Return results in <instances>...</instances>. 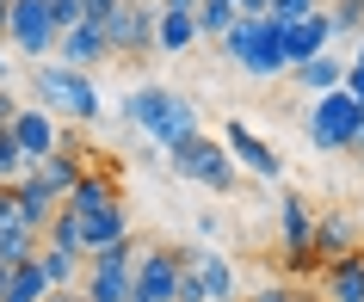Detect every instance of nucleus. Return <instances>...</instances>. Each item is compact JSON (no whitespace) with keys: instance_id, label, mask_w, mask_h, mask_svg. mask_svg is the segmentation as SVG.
<instances>
[{"instance_id":"nucleus-37","label":"nucleus","mask_w":364,"mask_h":302,"mask_svg":"<svg viewBox=\"0 0 364 302\" xmlns=\"http://www.w3.org/2000/svg\"><path fill=\"white\" fill-rule=\"evenodd\" d=\"M241 13H272V0H235Z\"/></svg>"},{"instance_id":"nucleus-42","label":"nucleus","mask_w":364,"mask_h":302,"mask_svg":"<svg viewBox=\"0 0 364 302\" xmlns=\"http://www.w3.org/2000/svg\"><path fill=\"white\" fill-rule=\"evenodd\" d=\"M296 302H327V296H321V290H303V296H296Z\"/></svg>"},{"instance_id":"nucleus-14","label":"nucleus","mask_w":364,"mask_h":302,"mask_svg":"<svg viewBox=\"0 0 364 302\" xmlns=\"http://www.w3.org/2000/svg\"><path fill=\"white\" fill-rule=\"evenodd\" d=\"M364 234H358V216L352 210H321L315 216V265L327 259H346V253H358Z\"/></svg>"},{"instance_id":"nucleus-20","label":"nucleus","mask_w":364,"mask_h":302,"mask_svg":"<svg viewBox=\"0 0 364 302\" xmlns=\"http://www.w3.org/2000/svg\"><path fill=\"white\" fill-rule=\"evenodd\" d=\"M13 198H19V216H25L31 228H38V234H43V228H50V222L62 216V198H56L50 185H43V179H31V173H25L19 185H13Z\"/></svg>"},{"instance_id":"nucleus-24","label":"nucleus","mask_w":364,"mask_h":302,"mask_svg":"<svg viewBox=\"0 0 364 302\" xmlns=\"http://www.w3.org/2000/svg\"><path fill=\"white\" fill-rule=\"evenodd\" d=\"M235 19H241V6H235V0H204V6H198V31H204L210 43L229 38V25H235Z\"/></svg>"},{"instance_id":"nucleus-43","label":"nucleus","mask_w":364,"mask_h":302,"mask_svg":"<svg viewBox=\"0 0 364 302\" xmlns=\"http://www.w3.org/2000/svg\"><path fill=\"white\" fill-rule=\"evenodd\" d=\"M352 62H358V68H364V38H358V56H352Z\"/></svg>"},{"instance_id":"nucleus-13","label":"nucleus","mask_w":364,"mask_h":302,"mask_svg":"<svg viewBox=\"0 0 364 302\" xmlns=\"http://www.w3.org/2000/svg\"><path fill=\"white\" fill-rule=\"evenodd\" d=\"M117 50H112V38H105V25L99 19H80V25H68L62 31V43H56V62H68V68H87L93 75L99 62H112Z\"/></svg>"},{"instance_id":"nucleus-6","label":"nucleus","mask_w":364,"mask_h":302,"mask_svg":"<svg viewBox=\"0 0 364 302\" xmlns=\"http://www.w3.org/2000/svg\"><path fill=\"white\" fill-rule=\"evenodd\" d=\"M62 43V25L50 13V0H13V19H6V50L31 68V62H50Z\"/></svg>"},{"instance_id":"nucleus-27","label":"nucleus","mask_w":364,"mask_h":302,"mask_svg":"<svg viewBox=\"0 0 364 302\" xmlns=\"http://www.w3.org/2000/svg\"><path fill=\"white\" fill-rule=\"evenodd\" d=\"M309 13H321V0H272V19L278 25H296V19H309Z\"/></svg>"},{"instance_id":"nucleus-26","label":"nucleus","mask_w":364,"mask_h":302,"mask_svg":"<svg viewBox=\"0 0 364 302\" xmlns=\"http://www.w3.org/2000/svg\"><path fill=\"white\" fill-rule=\"evenodd\" d=\"M25 173H31V161H25V149L13 142V130H0V185H19Z\"/></svg>"},{"instance_id":"nucleus-34","label":"nucleus","mask_w":364,"mask_h":302,"mask_svg":"<svg viewBox=\"0 0 364 302\" xmlns=\"http://www.w3.org/2000/svg\"><path fill=\"white\" fill-rule=\"evenodd\" d=\"M216 228H223V216H216V210H204V216H198V234H204V241H216Z\"/></svg>"},{"instance_id":"nucleus-17","label":"nucleus","mask_w":364,"mask_h":302,"mask_svg":"<svg viewBox=\"0 0 364 302\" xmlns=\"http://www.w3.org/2000/svg\"><path fill=\"white\" fill-rule=\"evenodd\" d=\"M315 290H321L327 302H364V247H358V253H346V259H327Z\"/></svg>"},{"instance_id":"nucleus-16","label":"nucleus","mask_w":364,"mask_h":302,"mask_svg":"<svg viewBox=\"0 0 364 302\" xmlns=\"http://www.w3.org/2000/svg\"><path fill=\"white\" fill-rule=\"evenodd\" d=\"M186 271H192L198 278V290H204V296H241V284H235V265L223 259V253H216V247H192V253H186Z\"/></svg>"},{"instance_id":"nucleus-11","label":"nucleus","mask_w":364,"mask_h":302,"mask_svg":"<svg viewBox=\"0 0 364 302\" xmlns=\"http://www.w3.org/2000/svg\"><path fill=\"white\" fill-rule=\"evenodd\" d=\"M6 130H13V142L25 149V161H31V167H38L43 154H56V149H62V117H56V112H43L38 99H31V105H19Z\"/></svg>"},{"instance_id":"nucleus-4","label":"nucleus","mask_w":364,"mask_h":302,"mask_svg":"<svg viewBox=\"0 0 364 302\" xmlns=\"http://www.w3.org/2000/svg\"><path fill=\"white\" fill-rule=\"evenodd\" d=\"M303 130H309V149H321V154H364V105L346 87L321 93V99H309Z\"/></svg>"},{"instance_id":"nucleus-12","label":"nucleus","mask_w":364,"mask_h":302,"mask_svg":"<svg viewBox=\"0 0 364 302\" xmlns=\"http://www.w3.org/2000/svg\"><path fill=\"white\" fill-rule=\"evenodd\" d=\"M223 142H229V154H235V161H241L247 173H259L266 185H278V179H284V154L272 149L266 136H253L241 117H229V136H223Z\"/></svg>"},{"instance_id":"nucleus-1","label":"nucleus","mask_w":364,"mask_h":302,"mask_svg":"<svg viewBox=\"0 0 364 302\" xmlns=\"http://www.w3.org/2000/svg\"><path fill=\"white\" fill-rule=\"evenodd\" d=\"M31 99L43 112H56L62 124H99L105 117V93L93 87L87 68H68V62H31Z\"/></svg>"},{"instance_id":"nucleus-10","label":"nucleus","mask_w":364,"mask_h":302,"mask_svg":"<svg viewBox=\"0 0 364 302\" xmlns=\"http://www.w3.org/2000/svg\"><path fill=\"white\" fill-rule=\"evenodd\" d=\"M278 241H284V259L296 271L315 265V210L296 198V191H278Z\"/></svg>"},{"instance_id":"nucleus-21","label":"nucleus","mask_w":364,"mask_h":302,"mask_svg":"<svg viewBox=\"0 0 364 302\" xmlns=\"http://www.w3.org/2000/svg\"><path fill=\"white\" fill-rule=\"evenodd\" d=\"M346 68H352V62H340L333 56V50H327V56H309V62H296V68H290V75H296V87H303V93H340L346 87Z\"/></svg>"},{"instance_id":"nucleus-44","label":"nucleus","mask_w":364,"mask_h":302,"mask_svg":"<svg viewBox=\"0 0 364 302\" xmlns=\"http://www.w3.org/2000/svg\"><path fill=\"white\" fill-rule=\"evenodd\" d=\"M216 302H241V296H216Z\"/></svg>"},{"instance_id":"nucleus-35","label":"nucleus","mask_w":364,"mask_h":302,"mask_svg":"<svg viewBox=\"0 0 364 302\" xmlns=\"http://www.w3.org/2000/svg\"><path fill=\"white\" fill-rule=\"evenodd\" d=\"M13 112H19V99H13V93H6V87H0V130L13 124Z\"/></svg>"},{"instance_id":"nucleus-40","label":"nucleus","mask_w":364,"mask_h":302,"mask_svg":"<svg viewBox=\"0 0 364 302\" xmlns=\"http://www.w3.org/2000/svg\"><path fill=\"white\" fill-rule=\"evenodd\" d=\"M6 290H13V265L0 259V296H6Z\"/></svg>"},{"instance_id":"nucleus-25","label":"nucleus","mask_w":364,"mask_h":302,"mask_svg":"<svg viewBox=\"0 0 364 302\" xmlns=\"http://www.w3.org/2000/svg\"><path fill=\"white\" fill-rule=\"evenodd\" d=\"M333 38H364V0H327Z\"/></svg>"},{"instance_id":"nucleus-22","label":"nucleus","mask_w":364,"mask_h":302,"mask_svg":"<svg viewBox=\"0 0 364 302\" xmlns=\"http://www.w3.org/2000/svg\"><path fill=\"white\" fill-rule=\"evenodd\" d=\"M112 204H117V179L105 167H87L80 185L68 191V210H75V216H93V210H112Z\"/></svg>"},{"instance_id":"nucleus-7","label":"nucleus","mask_w":364,"mask_h":302,"mask_svg":"<svg viewBox=\"0 0 364 302\" xmlns=\"http://www.w3.org/2000/svg\"><path fill=\"white\" fill-rule=\"evenodd\" d=\"M136 253L130 241H117V247H99V253H87V296L93 302H136Z\"/></svg>"},{"instance_id":"nucleus-38","label":"nucleus","mask_w":364,"mask_h":302,"mask_svg":"<svg viewBox=\"0 0 364 302\" xmlns=\"http://www.w3.org/2000/svg\"><path fill=\"white\" fill-rule=\"evenodd\" d=\"M13 80V56H6V43H0V87Z\"/></svg>"},{"instance_id":"nucleus-33","label":"nucleus","mask_w":364,"mask_h":302,"mask_svg":"<svg viewBox=\"0 0 364 302\" xmlns=\"http://www.w3.org/2000/svg\"><path fill=\"white\" fill-rule=\"evenodd\" d=\"M179 302H210V296H204V290H198V278H192V271L179 278Z\"/></svg>"},{"instance_id":"nucleus-39","label":"nucleus","mask_w":364,"mask_h":302,"mask_svg":"<svg viewBox=\"0 0 364 302\" xmlns=\"http://www.w3.org/2000/svg\"><path fill=\"white\" fill-rule=\"evenodd\" d=\"M6 19H13V0H0V43H6Z\"/></svg>"},{"instance_id":"nucleus-18","label":"nucleus","mask_w":364,"mask_h":302,"mask_svg":"<svg viewBox=\"0 0 364 302\" xmlns=\"http://www.w3.org/2000/svg\"><path fill=\"white\" fill-rule=\"evenodd\" d=\"M192 43H204V31H198V13H186V6H161L154 50H161V56H186Z\"/></svg>"},{"instance_id":"nucleus-45","label":"nucleus","mask_w":364,"mask_h":302,"mask_svg":"<svg viewBox=\"0 0 364 302\" xmlns=\"http://www.w3.org/2000/svg\"><path fill=\"white\" fill-rule=\"evenodd\" d=\"M241 302H247V296H241Z\"/></svg>"},{"instance_id":"nucleus-3","label":"nucleus","mask_w":364,"mask_h":302,"mask_svg":"<svg viewBox=\"0 0 364 302\" xmlns=\"http://www.w3.org/2000/svg\"><path fill=\"white\" fill-rule=\"evenodd\" d=\"M223 56L253 80H278L290 75V56H284V25L272 19V13H241L229 25V38H223Z\"/></svg>"},{"instance_id":"nucleus-32","label":"nucleus","mask_w":364,"mask_h":302,"mask_svg":"<svg viewBox=\"0 0 364 302\" xmlns=\"http://www.w3.org/2000/svg\"><path fill=\"white\" fill-rule=\"evenodd\" d=\"M346 93H352V99H358V105H364V68H358V62L346 68Z\"/></svg>"},{"instance_id":"nucleus-30","label":"nucleus","mask_w":364,"mask_h":302,"mask_svg":"<svg viewBox=\"0 0 364 302\" xmlns=\"http://www.w3.org/2000/svg\"><path fill=\"white\" fill-rule=\"evenodd\" d=\"M303 290H290V284H266V290H253L247 302H296Z\"/></svg>"},{"instance_id":"nucleus-9","label":"nucleus","mask_w":364,"mask_h":302,"mask_svg":"<svg viewBox=\"0 0 364 302\" xmlns=\"http://www.w3.org/2000/svg\"><path fill=\"white\" fill-rule=\"evenodd\" d=\"M179 278H186V253L142 247V259H136V302H179Z\"/></svg>"},{"instance_id":"nucleus-5","label":"nucleus","mask_w":364,"mask_h":302,"mask_svg":"<svg viewBox=\"0 0 364 302\" xmlns=\"http://www.w3.org/2000/svg\"><path fill=\"white\" fill-rule=\"evenodd\" d=\"M167 167L179 173L186 185H204V191H216V198H229V191H235V167H241V161L229 154V142H216V136L198 130V136H186L179 149H167Z\"/></svg>"},{"instance_id":"nucleus-23","label":"nucleus","mask_w":364,"mask_h":302,"mask_svg":"<svg viewBox=\"0 0 364 302\" xmlns=\"http://www.w3.org/2000/svg\"><path fill=\"white\" fill-rule=\"evenodd\" d=\"M50 290H56V284H50L43 259H25V265H13V290H6L0 302H43Z\"/></svg>"},{"instance_id":"nucleus-29","label":"nucleus","mask_w":364,"mask_h":302,"mask_svg":"<svg viewBox=\"0 0 364 302\" xmlns=\"http://www.w3.org/2000/svg\"><path fill=\"white\" fill-rule=\"evenodd\" d=\"M50 13H56V25H62V31L87 19V13H80V0H50Z\"/></svg>"},{"instance_id":"nucleus-2","label":"nucleus","mask_w":364,"mask_h":302,"mask_svg":"<svg viewBox=\"0 0 364 302\" xmlns=\"http://www.w3.org/2000/svg\"><path fill=\"white\" fill-rule=\"evenodd\" d=\"M124 124L130 130H142L149 142H161V149H179L186 136H198L204 124H198V105L186 93H173V87H136L130 99H124Z\"/></svg>"},{"instance_id":"nucleus-31","label":"nucleus","mask_w":364,"mask_h":302,"mask_svg":"<svg viewBox=\"0 0 364 302\" xmlns=\"http://www.w3.org/2000/svg\"><path fill=\"white\" fill-rule=\"evenodd\" d=\"M117 6H124V0H80V13H87V19H99V25L112 19Z\"/></svg>"},{"instance_id":"nucleus-28","label":"nucleus","mask_w":364,"mask_h":302,"mask_svg":"<svg viewBox=\"0 0 364 302\" xmlns=\"http://www.w3.org/2000/svg\"><path fill=\"white\" fill-rule=\"evenodd\" d=\"M19 222H25V216H19V198H13V185H0V241H6Z\"/></svg>"},{"instance_id":"nucleus-8","label":"nucleus","mask_w":364,"mask_h":302,"mask_svg":"<svg viewBox=\"0 0 364 302\" xmlns=\"http://www.w3.org/2000/svg\"><path fill=\"white\" fill-rule=\"evenodd\" d=\"M154 25H161V0H124L105 19V38L117 56H142V50H154Z\"/></svg>"},{"instance_id":"nucleus-19","label":"nucleus","mask_w":364,"mask_h":302,"mask_svg":"<svg viewBox=\"0 0 364 302\" xmlns=\"http://www.w3.org/2000/svg\"><path fill=\"white\" fill-rule=\"evenodd\" d=\"M80 173H87V167H80V149H68V142H62L56 154H43L38 167H31V179H43V185H50L62 204H68V191L80 185Z\"/></svg>"},{"instance_id":"nucleus-15","label":"nucleus","mask_w":364,"mask_h":302,"mask_svg":"<svg viewBox=\"0 0 364 302\" xmlns=\"http://www.w3.org/2000/svg\"><path fill=\"white\" fill-rule=\"evenodd\" d=\"M333 19H327V6L321 13H309V19H296V25H284V56H290V68L296 62H309V56H327L333 50Z\"/></svg>"},{"instance_id":"nucleus-41","label":"nucleus","mask_w":364,"mask_h":302,"mask_svg":"<svg viewBox=\"0 0 364 302\" xmlns=\"http://www.w3.org/2000/svg\"><path fill=\"white\" fill-rule=\"evenodd\" d=\"M161 6H186V13H198V6H204V0H161Z\"/></svg>"},{"instance_id":"nucleus-36","label":"nucleus","mask_w":364,"mask_h":302,"mask_svg":"<svg viewBox=\"0 0 364 302\" xmlns=\"http://www.w3.org/2000/svg\"><path fill=\"white\" fill-rule=\"evenodd\" d=\"M43 302H93V296H87V290H50Z\"/></svg>"}]
</instances>
